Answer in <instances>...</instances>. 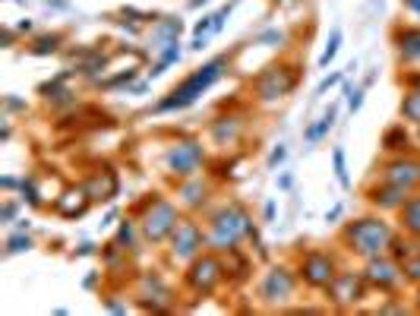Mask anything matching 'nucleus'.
Returning a JSON list of instances; mask_svg holds the SVG:
<instances>
[{
	"mask_svg": "<svg viewBox=\"0 0 420 316\" xmlns=\"http://www.w3.org/2000/svg\"><path fill=\"white\" fill-rule=\"evenodd\" d=\"M225 67H227V57H215V61L203 63V67L190 73L180 86H174V89L168 92V98H161L158 105H155V111H180V108H190L199 95L212 89V83H218Z\"/></svg>",
	"mask_w": 420,
	"mask_h": 316,
	"instance_id": "nucleus-1",
	"label": "nucleus"
},
{
	"mask_svg": "<svg viewBox=\"0 0 420 316\" xmlns=\"http://www.w3.org/2000/svg\"><path fill=\"white\" fill-rule=\"evenodd\" d=\"M342 240L357 256L370 260V256H382L395 244V231H392V225L382 222V218H357V222H351L342 231Z\"/></svg>",
	"mask_w": 420,
	"mask_h": 316,
	"instance_id": "nucleus-2",
	"label": "nucleus"
},
{
	"mask_svg": "<svg viewBox=\"0 0 420 316\" xmlns=\"http://www.w3.org/2000/svg\"><path fill=\"white\" fill-rule=\"evenodd\" d=\"M250 231H253L250 215L237 203H231L212 215V225H209V231H205V244L212 250H234Z\"/></svg>",
	"mask_w": 420,
	"mask_h": 316,
	"instance_id": "nucleus-3",
	"label": "nucleus"
},
{
	"mask_svg": "<svg viewBox=\"0 0 420 316\" xmlns=\"http://www.w3.org/2000/svg\"><path fill=\"white\" fill-rule=\"evenodd\" d=\"M297 79H300L297 67H269V70H262L260 76H256V83H253L256 98L265 101V105H269V101L285 98V95L294 92Z\"/></svg>",
	"mask_w": 420,
	"mask_h": 316,
	"instance_id": "nucleus-4",
	"label": "nucleus"
},
{
	"mask_svg": "<svg viewBox=\"0 0 420 316\" xmlns=\"http://www.w3.org/2000/svg\"><path fill=\"white\" fill-rule=\"evenodd\" d=\"M177 209L168 200H152L149 203V209H145V215H143V238L145 240H152V244H161L165 238H171V231L177 228Z\"/></svg>",
	"mask_w": 420,
	"mask_h": 316,
	"instance_id": "nucleus-5",
	"label": "nucleus"
},
{
	"mask_svg": "<svg viewBox=\"0 0 420 316\" xmlns=\"http://www.w3.org/2000/svg\"><path fill=\"white\" fill-rule=\"evenodd\" d=\"M205 161V152H203V143H196V139H180V143H174L171 149H168L165 156V168L177 178H193V174L203 168Z\"/></svg>",
	"mask_w": 420,
	"mask_h": 316,
	"instance_id": "nucleus-6",
	"label": "nucleus"
},
{
	"mask_svg": "<svg viewBox=\"0 0 420 316\" xmlns=\"http://www.w3.org/2000/svg\"><path fill=\"white\" fill-rule=\"evenodd\" d=\"M294 288H297V278H294L285 266H275L262 275L260 297H262V304H269V307H282L294 297Z\"/></svg>",
	"mask_w": 420,
	"mask_h": 316,
	"instance_id": "nucleus-7",
	"label": "nucleus"
},
{
	"mask_svg": "<svg viewBox=\"0 0 420 316\" xmlns=\"http://www.w3.org/2000/svg\"><path fill=\"white\" fill-rule=\"evenodd\" d=\"M203 244H205V238H203V231H199V225L193 222V218H180L177 228L171 231V256L177 263L196 260Z\"/></svg>",
	"mask_w": 420,
	"mask_h": 316,
	"instance_id": "nucleus-8",
	"label": "nucleus"
},
{
	"mask_svg": "<svg viewBox=\"0 0 420 316\" xmlns=\"http://www.w3.org/2000/svg\"><path fill=\"white\" fill-rule=\"evenodd\" d=\"M221 278H225V266H221L218 256H196L193 266L187 272V285L190 291L196 294H212L221 285Z\"/></svg>",
	"mask_w": 420,
	"mask_h": 316,
	"instance_id": "nucleus-9",
	"label": "nucleus"
},
{
	"mask_svg": "<svg viewBox=\"0 0 420 316\" xmlns=\"http://www.w3.org/2000/svg\"><path fill=\"white\" fill-rule=\"evenodd\" d=\"M329 300L335 307H354V304H360L364 300V294H367V278L364 275H357V272H338L335 278H332V285H329Z\"/></svg>",
	"mask_w": 420,
	"mask_h": 316,
	"instance_id": "nucleus-10",
	"label": "nucleus"
},
{
	"mask_svg": "<svg viewBox=\"0 0 420 316\" xmlns=\"http://www.w3.org/2000/svg\"><path fill=\"white\" fill-rule=\"evenodd\" d=\"M401 266H398L395 260H389L386 253L382 256H370L367 260V266H364V278H367V285H373V288H379V291H395L398 288V282H401Z\"/></svg>",
	"mask_w": 420,
	"mask_h": 316,
	"instance_id": "nucleus-11",
	"label": "nucleus"
},
{
	"mask_svg": "<svg viewBox=\"0 0 420 316\" xmlns=\"http://www.w3.org/2000/svg\"><path fill=\"white\" fill-rule=\"evenodd\" d=\"M300 275H304V282L309 285V288H329L332 278L338 275V272H335V260H332L329 253H319V250H313V253L304 256Z\"/></svg>",
	"mask_w": 420,
	"mask_h": 316,
	"instance_id": "nucleus-12",
	"label": "nucleus"
},
{
	"mask_svg": "<svg viewBox=\"0 0 420 316\" xmlns=\"http://www.w3.org/2000/svg\"><path fill=\"white\" fill-rule=\"evenodd\" d=\"M382 180L395 183V187H408L411 193H414V190L420 187V161L417 158H404V156L386 161V168H382Z\"/></svg>",
	"mask_w": 420,
	"mask_h": 316,
	"instance_id": "nucleus-13",
	"label": "nucleus"
},
{
	"mask_svg": "<svg viewBox=\"0 0 420 316\" xmlns=\"http://www.w3.org/2000/svg\"><path fill=\"white\" fill-rule=\"evenodd\" d=\"M408 196H411L408 187H395V183H386V180H382L379 187L370 190V196H367V200H370L373 205H379V209H395V212H398L404 203H408Z\"/></svg>",
	"mask_w": 420,
	"mask_h": 316,
	"instance_id": "nucleus-14",
	"label": "nucleus"
},
{
	"mask_svg": "<svg viewBox=\"0 0 420 316\" xmlns=\"http://www.w3.org/2000/svg\"><path fill=\"white\" fill-rule=\"evenodd\" d=\"M143 304L152 307V310H168L171 307V291L165 288V282H161L158 275H145L143 278Z\"/></svg>",
	"mask_w": 420,
	"mask_h": 316,
	"instance_id": "nucleus-15",
	"label": "nucleus"
},
{
	"mask_svg": "<svg viewBox=\"0 0 420 316\" xmlns=\"http://www.w3.org/2000/svg\"><path fill=\"white\" fill-rule=\"evenodd\" d=\"M395 45H398V57L408 63H420V26H408L395 32Z\"/></svg>",
	"mask_w": 420,
	"mask_h": 316,
	"instance_id": "nucleus-16",
	"label": "nucleus"
},
{
	"mask_svg": "<svg viewBox=\"0 0 420 316\" xmlns=\"http://www.w3.org/2000/svg\"><path fill=\"white\" fill-rule=\"evenodd\" d=\"M86 190H88V196H92V203H108V200H114V196H117V178H114V171H111V168H105L101 174H95V178L86 183Z\"/></svg>",
	"mask_w": 420,
	"mask_h": 316,
	"instance_id": "nucleus-17",
	"label": "nucleus"
},
{
	"mask_svg": "<svg viewBox=\"0 0 420 316\" xmlns=\"http://www.w3.org/2000/svg\"><path fill=\"white\" fill-rule=\"evenodd\" d=\"M88 203H92V196H88L86 187L66 190L61 200H57V212H61L63 218H76V215H83V212L88 209Z\"/></svg>",
	"mask_w": 420,
	"mask_h": 316,
	"instance_id": "nucleus-18",
	"label": "nucleus"
},
{
	"mask_svg": "<svg viewBox=\"0 0 420 316\" xmlns=\"http://www.w3.org/2000/svg\"><path fill=\"white\" fill-rule=\"evenodd\" d=\"M240 130H243L240 117H218V121L212 123V139H215L218 146H231L234 139L240 136Z\"/></svg>",
	"mask_w": 420,
	"mask_h": 316,
	"instance_id": "nucleus-19",
	"label": "nucleus"
},
{
	"mask_svg": "<svg viewBox=\"0 0 420 316\" xmlns=\"http://www.w3.org/2000/svg\"><path fill=\"white\" fill-rule=\"evenodd\" d=\"M183 32V23L180 19H161L158 26H155V32H152V41H155V51H165L168 45H174L177 41V35Z\"/></svg>",
	"mask_w": 420,
	"mask_h": 316,
	"instance_id": "nucleus-20",
	"label": "nucleus"
},
{
	"mask_svg": "<svg viewBox=\"0 0 420 316\" xmlns=\"http://www.w3.org/2000/svg\"><path fill=\"white\" fill-rule=\"evenodd\" d=\"M398 222L408 234L420 238V196H408V203L398 209Z\"/></svg>",
	"mask_w": 420,
	"mask_h": 316,
	"instance_id": "nucleus-21",
	"label": "nucleus"
},
{
	"mask_svg": "<svg viewBox=\"0 0 420 316\" xmlns=\"http://www.w3.org/2000/svg\"><path fill=\"white\" fill-rule=\"evenodd\" d=\"M332 123H335V108H329V111L322 114L319 121L313 123V127H307V133H304V136H307V143H309V146H313V143H319V139L332 130Z\"/></svg>",
	"mask_w": 420,
	"mask_h": 316,
	"instance_id": "nucleus-22",
	"label": "nucleus"
},
{
	"mask_svg": "<svg viewBox=\"0 0 420 316\" xmlns=\"http://www.w3.org/2000/svg\"><path fill=\"white\" fill-rule=\"evenodd\" d=\"M180 200L187 203V205H203V200H205V183L196 180V178H190L180 187Z\"/></svg>",
	"mask_w": 420,
	"mask_h": 316,
	"instance_id": "nucleus-23",
	"label": "nucleus"
},
{
	"mask_svg": "<svg viewBox=\"0 0 420 316\" xmlns=\"http://www.w3.org/2000/svg\"><path fill=\"white\" fill-rule=\"evenodd\" d=\"M401 117L420 127V89H414V92L404 95V101H401Z\"/></svg>",
	"mask_w": 420,
	"mask_h": 316,
	"instance_id": "nucleus-24",
	"label": "nucleus"
},
{
	"mask_svg": "<svg viewBox=\"0 0 420 316\" xmlns=\"http://www.w3.org/2000/svg\"><path fill=\"white\" fill-rule=\"evenodd\" d=\"M177 57H180V48H177V41H174V45H168L165 51H161L158 63H155V67H152V76H161V73H165V70H168V67H171V63L177 61Z\"/></svg>",
	"mask_w": 420,
	"mask_h": 316,
	"instance_id": "nucleus-25",
	"label": "nucleus"
},
{
	"mask_svg": "<svg viewBox=\"0 0 420 316\" xmlns=\"http://www.w3.org/2000/svg\"><path fill=\"white\" fill-rule=\"evenodd\" d=\"M61 41H63L61 35H41V39L35 41L29 51H32V54H54V51L61 48Z\"/></svg>",
	"mask_w": 420,
	"mask_h": 316,
	"instance_id": "nucleus-26",
	"label": "nucleus"
},
{
	"mask_svg": "<svg viewBox=\"0 0 420 316\" xmlns=\"http://www.w3.org/2000/svg\"><path fill=\"white\" fill-rule=\"evenodd\" d=\"M338 45H342V29H335V32H332L329 45H326V51H322V57H319V67H329V63L335 61V54H338Z\"/></svg>",
	"mask_w": 420,
	"mask_h": 316,
	"instance_id": "nucleus-27",
	"label": "nucleus"
},
{
	"mask_svg": "<svg viewBox=\"0 0 420 316\" xmlns=\"http://www.w3.org/2000/svg\"><path fill=\"white\" fill-rule=\"evenodd\" d=\"M382 146H386V149H408V133H404V127L389 130L386 139H382Z\"/></svg>",
	"mask_w": 420,
	"mask_h": 316,
	"instance_id": "nucleus-28",
	"label": "nucleus"
},
{
	"mask_svg": "<svg viewBox=\"0 0 420 316\" xmlns=\"http://www.w3.org/2000/svg\"><path fill=\"white\" fill-rule=\"evenodd\" d=\"M332 161H335V178L342 187H348L351 178H348V165H344V149H335L332 152Z\"/></svg>",
	"mask_w": 420,
	"mask_h": 316,
	"instance_id": "nucleus-29",
	"label": "nucleus"
},
{
	"mask_svg": "<svg viewBox=\"0 0 420 316\" xmlns=\"http://www.w3.org/2000/svg\"><path fill=\"white\" fill-rule=\"evenodd\" d=\"M401 272H404V278H408V282L420 285V253L408 256V260H404V266H401Z\"/></svg>",
	"mask_w": 420,
	"mask_h": 316,
	"instance_id": "nucleus-30",
	"label": "nucleus"
},
{
	"mask_svg": "<svg viewBox=\"0 0 420 316\" xmlns=\"http://www.w3.org/2000/svg\"><path fill=\"white\" fill-rule=\"evenodd\" d=\"M32 247V238H29V234H13L10 240H6V253H22V250H29Z\"/></svg>",
	"mask_w": 420,
	"mask_h": 316,
	"instance_id": "nucleus-31",
	"label": "nucleus"
},
{
	"mask_svg": "<svg viewBox=\"0 0 420 316\" xmlns=\"http://www.w3.org/2000/svg\"><path fill=\"white\" fill-rule=\"evenodd\" d=\"M22 200H29V205H39V190H35V180L29 178V180H22Z\"/></svg>",
	"mask_w": 420,
	"mask_h": 316,
	"instance_id": "nucleus-32",
	"label": "nucleus"
},
{
	"mask_svg": "<svg viewBox=\"0 0 420 316\" xmlns=\"http://www.w3.org/2000/svg\"><path fill=\"white\" fill-rule=\"evenodd\" d=\"M344 92H348V108H351V114L360 111V105H364V89H351V86H348Z\"/></svg>",
	"mask_w": 420,
	"mask_h": 316,
	"instance_id": "nucleus-33",
	"label": "nucleus"
},
{
	"mask_svg": "<svg viewBox=\"0 0 420 316\" xmlns=\"http://www.w3.org/2000/svg\"><path fill=\"white\" fill-rule=\"evenodd\" d=\"M338 83H342V73H332V76H326L319 86H316V95H326L332 86H338Z\"/></svg>",
	"mask_w": 420,
	"mask_h": 316,
	"instance_id": "nucleus-34",
	"label": "nucleus"
},
{
	"mask_svg": "<svg viewBox=\"0 0 420 316\" xmlns=\"http://www.w3.org/2000/svg\"><path fill=\"white\" fill-rule=\"evenodd\" d=\"M117 244H133V225L123 222L121 231H117Z\"/></svg>",
	"mask_w": 420,
	"mask_h": 316,
	"instance_id": "nucleus-35",
	"label": "nucleus"
},
{
	"mask_svg": "<svg viewBox=\"0 0 420 316\" xmlns=\"http://www.w3.org/2000/svg\"><path fill=\"white\" fill-rule=\"evenodd\" d=\"M285 156H287V149H285V146H275V149H272V156H269V168L282 165V161H285Z\"/></svg>",
	"mask_w": 420,
	"mask_h": 316,
	"instance_id": "nucleus-36",
	"label": "nucleus"
},
{
	"mask_svg": "<svg viewBox=\"0 0 420 316\" xmlns=\"http://www.w3.org/2000/svg\"><path fill=\"white\" fill-rule=\"evenodd\" d=\"M13 215H16V205L4 203V209H0V218H4V222H13Z\"/></svg>",
	"mask_w": 420,
	"mask_h": 316,
	"instance_id": "nucleus-37",
	"label": "nucleus"
},
{
	"mask_svg": "<svg viewBox=\"0 0 420 316\" xmlns=\"http://www.w3.org/2000/svg\"><path fill=\"white\" fill-rule=\"evenodd\" d=\"M404 6H408L414 16H420V0H404Z\"/></svg>",
	"mask_w": 420,
	"mask_h": 316,
	"instance_id": "nucleus-38",
	"label": "nucleus"
},
{
	"mask_svg": "<svg viewBox=\"0 0 420 316\" xmlns=\"http://www.w3.org/2000/svg\"><path fill=\"white\" fill-rule=\"evenodd\" d=\"M338 215H342V205H335V209H332V212H329V215H326V222H335V218H338Z\"/></svg>",
	"mask_w": 420,
	"mask_h": 316,
	"instance_id": "nucleus-39",
	"label": "nucleus"
},
{
	"mask_svg": "<svg viewBox=\"0 0 420 316\" xmlns=\"http://www.w3.org/2000/svg\"><path fill=\"white\" fill-rule=\"evenodd\" d=\"M272 215H275V203H265V218L272 222Z\"/></svg>",
	"mask_w": 420,
	"mask_h": 316,
	"instance_id": "nucleus-40",
	"label": "nucleus"
},
{
	"mask_svg": "<svg viewBox=\"0 0 420 316\" xmlns=\"http://www.w3.org/2000/svg\"><path fill=\"white\" fill-rule=\"evenodd\" d=\"M417 310H420V285H417Z\"/></svg>",
	"mask_w": 420,
	"mask_h": 316,
	"instance_id": "nucleus-41",
	"label": "nucleus"
},
{
	"mask_svg": "<svg viewBox=\"0 0 420 316\" xmlns=\"http://www.w3.org/2000/svg\"><path fill=\"white\" fill-rule=\"evenodd\" d=\"M414 253H420V240H417V247H414Z\"/></svg>",
	"mask_w": 420,
	"mask_h": 316,
	"instance_id": "nucleus-42",
	"label": "nucleus"
}]
</instances>
